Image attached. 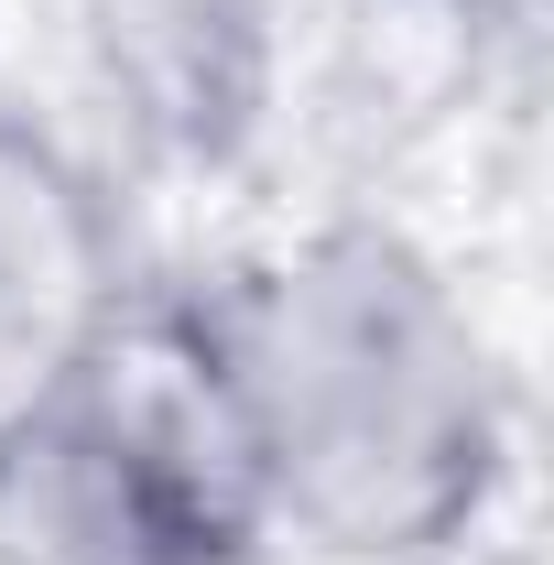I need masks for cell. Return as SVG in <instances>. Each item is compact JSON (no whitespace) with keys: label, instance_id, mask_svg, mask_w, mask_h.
I'll list each match as a JSON object with an SVG mask.
<instances>
[{"label":"cell","instance_id":"cell-1","mask_svg":"<svg viewBox=\"0 0 554 565\" xmlns=\"http://www.w3.org/2000/svg\"><path fill=\"white\" fill-rule=\"evenodd\" d=\"M262 544L316 565H446L511 490V359L457 262L403 217L262 239L185 327Z\"/></svg>","mask_w":554,"mask_h":565},{"label":"cell","instance_id":"cell-2","mask_svg":"<svg viewBox=\"0 0 554 565\" xmlns=\"http://www.w3.org/2000/svg\"><path fill=\"white\" fill-rule=\"evenodd\" d=\"M251 544V490L185 359L141 381L120 338L76 403L0 435V565H239Z\"/></svg>","mask_w":554,"mask_h":565},{"label":"cell","instance_id":"cell-3","mask_svg":"<svg viewBox=\"0 0 554 565\" xmlns=\"http://www.w3.org/2000/svg\"><path fill=\"white\" fill-rule=\"evenodd\" d=\"M131 338V228L55 120L0 109V435L76 403Z\"/></svg>","mask_w":554,"mask_h":565},{"label":"cell","instance_id":"cell-4","mask_svg":"<svg viewBox=\"0 0 554 565\" xmlns=\"http://www.w3.org/2000/svg\"><path fill=\"white\" fill-rule=\"evenodd\" d=\"M109 76L141 98V120L174 141H228L262 120L283 0H87Z\"/></svg>","mask_w":554,"mask_h":565}]
</instances>
